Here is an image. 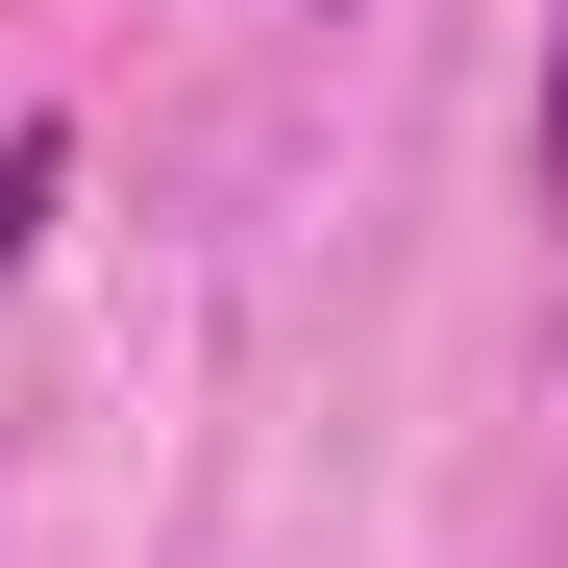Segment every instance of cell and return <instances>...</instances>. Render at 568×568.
I'll use <instances>...</instances> for the list:
<instances>
[{"label":"cell","instance_id":"cell-1","mask_svg":"<svg viewBox=\"0 0 568 568\" xmlns=\"http://www.w3.org/2000/svg\"><path fill=\"white\" fill-rule=\"evenodd\" d=\"M50 199H74V124H0V297H26V247H50Z\"/></svg>","mask_w":568,"mask_h":568},{"label":"cell","instance_id":"cell-2","mask_svg":"<svg viewBox=\"0 0 568 568\" xmlns=\"http://www.w3.org/2000/svg\"><path fill=\"white\" fill-rule=\"evenodd\" d=\"M519 199L568 223V26H544V124H519Z\"/></svg>","mask_w":568,"mask_h":568}]
</instances>
